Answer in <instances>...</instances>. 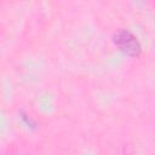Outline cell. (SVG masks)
<instances>
[{"label":"cell","instance_id":"1","mask_svg":"<svg viewBox=\"0 0 155 155\" xmlns=\"http://www.w3.org/2000/svg\"><path fill=\"white\" fill-rule=\"evenodd\" d=\"M114 42L116 46L128 56H138L140 53V45L134 35L127 30H119L114 35Z\"/></svg>","mask_w":155,"mask_h":155}]
</instances>
